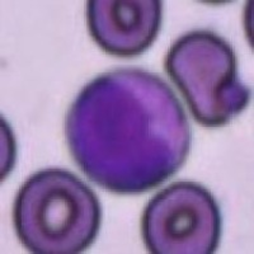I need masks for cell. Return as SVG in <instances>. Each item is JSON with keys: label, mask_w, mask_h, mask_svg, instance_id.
Instances as JSON below:
<instances>
[{"label": "cell", "mask_w": 254, "mask_h": 254, "mask_svg": "<svg viewBox=\"0 0 254 254\" xmlns=\"http://www.w3.org/2000/svg\"><path fill=\"white\" fill-rule=\"evenodd\" d=\"M87 5L90 35L111 55H140L151 46L160 29L162 1L159 0H90Z\"/></svg>", "instance_id": "5"}, {"label": "cell", "mask_w": 254, "mask_h": 254, "mask_svg": "<svg viewBox=\"0 0 254 254\" xmlns=\"http://www.w3.org/2000/svg\"><path fill=\"white\" fill-rule=\"evenodd\" d=\"M69 149L90 181L116 193H140L173 176L190 151V125L165 81L115 70L81 90L66 119Z\"/></svg>", "instance_id": "1"}, {"label": "cell", "mask_w": 254, "mask_h": 254, "mask_svg": "<svg viewBox=\"0 0 254 254\" xmlns=\"http://www.w3.org/2000/svg\"><path fill=\"white\" fill-rule=\"evenodd\" d=\"M141 234L154 254L214 253L221 235L220 207L203 186L173 183L146 205Z\"/></svg>", "instance_id": "4"}, {"label": "cell", "mask_w": 254, "mask_h": 254, "mask_svg": "<svg viewBox=\"0 0 254 254\" xmlns=\"http://www.w3.org/2000/svg\"><path fill=\"white\" fill-rule=\"evenodd\" d=\"M14 228L32 253L74 254L98 235V197L75 174L50 168L31 176L14 202Z\"/></svg>", "instance_id": "2"}, {"label": "cell", "mask_w": 254, "mask_h": 254, "mask_svg": "<svg viewBox=\"0 0 254 254\" xmlns=\"http://www.w3.org/2000/svg\"><path fill=\"white\" fill-rule=\"evenodd\" d=\"M165 70L193 119L203 126L229 124L251 102V90L238 76L234 51L212 32H190L176 41Z\"/></svg>", "instance_id": "3"}]
</instances>
